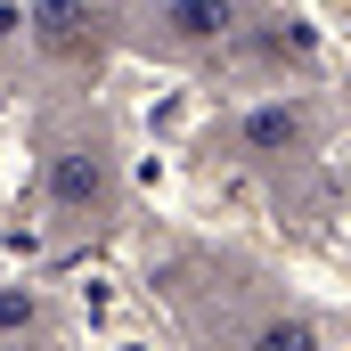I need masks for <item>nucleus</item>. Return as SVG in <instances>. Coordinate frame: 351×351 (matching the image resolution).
Instances as JSON below:
<instances>
[{
  "mask_svg": "<svg viewBox=\"0 0 351 351\" xmlns=\"http://www.w3.org/2000/svg\"><path fill=\"white\" fill-rule=\"evenodd\" d=\"M49 196H58L66 213H90V204L106 196V164H98L90 147H66V156L49 164Z\"/></svg>",
  "mask_w": 351,
  "mask_h": 351,
  "instance_id": "1",
  "label": "nucleus"
},
{
  "mask_svg": "<svg viewBox=\"0 0 351 351\" xmlns=\"http://www.w3.org/2000/svg\"><path fill=\"white\" fill-rule=\"evenodd\" d=\"M33 16H41V25H33V33H41V41H49V49H82V41H90V25H98V16H90L82 0H41V8H33Z\"/></svg>",
  "mask_w": 351,
  "mask_h": 351,
  "instance_id": "2",
  "label": "nucleus"
},
{
  "mask_svg": "<svg viewBox=\"0 0 351 351\" xmlns=\"http://www.w3.org/2000/svg\"><path fill=\"white\" fill-rule=\"evenodd\" d=\"M294 139H302V114H294V106H254V114H245V147H254V156H286Z\"/></svg>",
  "mask_w": 351,
  "mask_h": 351,
  "instance_id": "3",
  "label": "nucleus"
},
{
  "mask_svg": "<svg viewBox=\"0 0 351 351\" xmlns=\"http://www.w3.org/2000/svg\"><path fill=\"white\" fill-rule=\"evenodd\" d=\"M172 25L188 33V41H213V33H229V0H180Z\"/></svg>",
  "mask_w": 351,
  "mask_h": 351,
  "instance_id": "4",
  "label": "nucleus"
},
{
  "mask_svg": "<svg viewBox=\"0 0 351 351\" xmlns=\"http://www.w3.org/2000/svg\"><path fill=\"white\" fill-rule=\"evenodd\" d=\"M254 351H319V327L311 319H269L262 335H254Z\"/></svg>",
  "mask_w": 351,
  "mask_h": 351,
  "instance_id": "5",
  "label": "nucleus"
},
{
  "mask_svg": "<svg viewBox=\"0 0 351 351\" xmlns=\"http://www.w3.org/2000/svg\"><path fill=\"white\" fill-rule=\"evenodd\" d=\"M33 311H41V302H33V286H0V343H8V335H25V327H33Z\"/></svg>",
  "mask_w": 351,
  "mask_h": 351,
  "instance_id": "6",
  "label": "nucleus"
},
{
  "mask_svg": "<svg viewBox=\"0 0 351 351\" xmlns=\"http://www.w3.org/2000/svg\"><path fill=\"white\" fill-rule=\"evenodd\" d=\"M0 351H25V343H0Z\"/></svg>",
  "mask_w": 351,
  "mask_h": 351,
  "instance_id": "7",
  "label": "nucleus"
}]
</instances>
